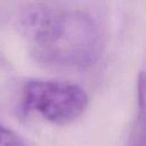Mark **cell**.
<instances>
[{"instance_id": "cell-3", "label": "cell", "mask_w": 146, "mask_h": 146, "mask_svg": "<svg viewBox=\"0 0 146 146\" xmlns=\"http://www.w3.org/2000/svg\"><path fill=\"white\" fill-rule=\"evenodd\" d=\"M129 146H146V73L137 79V112L129 137Z\"/></svg>"}, {"instance_id": "cell-2", "label": "cell", "mask_w": 146, "mask_h": 146, "mask_svg": "<svg viewBox=\"0 0 146 146\" xmlns=\"http://www.w3.org/2000/svg\"><path fill=\"white\" fill-rule=\"evenodd\" d=\"M89 103L87 92L70 81L31 80L22 91L26 112H35L56 124H67L80 117Z\"/></svg>"}, {"instance_id": "cell-4", "label": "cell", "mask_w": 146, "mask_h": 146, "mask_svg": "<svg viewBox=\"0 0 146 146\" xmlns=\"http://www.w3.org/2000/svg\"><path fill=\"white\" fill-rule=\"evenodd\" d=\"M0 146H35L15 130L0 123Z\"/></svg>"}, {"instance_id": "cell-1", "label": "cell", "mask_w": 146, "mask_h": 146, "mask_svg": "<svg viewBox=\"0 0 146 146\" xmlns=\"http://www.w3.org/2000/svg\"><path fill=\"white\" fill-rule=\"evenodd\" d=\"M22 29L32 56L47 66L87 68L103 50L98 25L81 10L34 6L24 14Z\"/></svg>"}]
</instances>
